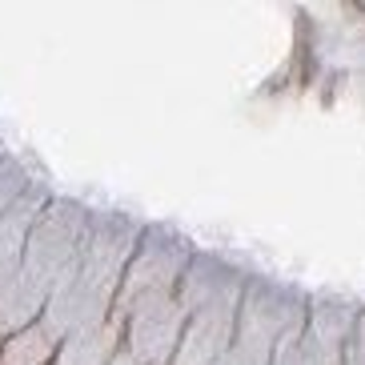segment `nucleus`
I'll return each mask as SVG.
<instances>
[{"mask_svg": "<svg viewBox=\"0 0 365 365\" xmlns=\"http://www.w3.org/2000/svg\"><path fill=\"white\" fill-rule=\"evenodd\" d=\"M140 233H145V221H137V217L117 213V209L97 213L85 253L65 277V285L48 297V309L41 317V325L56 341H65L81 329H93L101 322H113L120 281H125V269L137 253Z\"/></svg>", "mask_w": 365, "mask_h": 365, "instance_id": "obj_1", "label": "nucleus"}, {"mask_svg": "<svg viewBox=\"0 0 365 365\" xmlns=\"http://www.w3.org/2000/svg\"><path fill=\"white\" fill-rule=\"evenodd\" d=\"M93 221L97 209H88L76 197H53L44 205V213L36 217V229L29 237V253H24L21 273L33 277L48 297H53L65 277L76 269L81 253H85L88 237H93Z\"/></svg>", "mask_w": 365, "mask_h": 365, "instance_id": "obj_2", "label": "nucleus"}, {"mask_svg": "<svg viewBox=\"0 0 365 365\" xmlns=\"http://www.w3.org/2000/svg\"><path fill=\"white\" fill-rule=\"evenodd\" d=\"M193 257H197V249L177 229L145 225V233L137 241V253H133L129 269H125V281H120L113 322L125 325V317L137 313L140 305L177 297V289H181V281H185V269H189Z\"/></svg>", "mask_w": 365, "mask_h": 365, "instance_id": "obj_3", "label": "nucleus"}, {"mask_svg": "<svg viewBox=\"0 0 365 365\" xmlns=\"http://www.w3.org/2000/svg\"><path fill=\"white\" fill-rule=\"evenodd\" d=\"M185 325H189V313L177 297L140 305L137 313L125 317V349L140 365H173V357L181 349Z\"/></svg>", "mask_w": 365, "mask_h": 365, "instance_id": "obj_4", "label": "nucleus"}, {"mask_svg": "<svg viewBox=\"0 0 365 365\" xmlns=\"http://www.w3.org/2000/svg\"><path fill=\"white\" fill-rule=\"evenodd\" d=\"M361 305L341 297H309V317L301 329V361L305 365H345L357 329Z\"/></svg>", "mask_w": 365, "mask_h": 365, "instance_id": "obj_5", "label": "nucleus"}, {"mask_svg": "<svg viewBox=\"0 0 365 365\" xmlns=\"http://www.w3.org/2000/svg\"><path fill=\"white\" fill-rule=\"evenodd\" d=\"M237 305H241V297H225V301H213V305L189 313V325H185L181 349H177L173 365H217L221 361L237 341Z\"/></svg>", "mask_w": 365, "mask_h": 365, "instance_id": "obj_6", "label": "nucleus"}, {"mask_svg": "<svg viewBox=\"0 0 365 365\" xmlns=\"http://www.w3.org/2000/svg\"><path fill=\"white\" fill-rule=\"evenodd\" d=\"M249 277H253V273H245L241 265L217 257V253H197V257L189 261V269H185L177 301L185 305V313H197V309H205V305H213V301L241 297Z\"/></svg>", "mask_w": 365, "mask_h": 365, "instance_id": "obj_7", "label": "nucleus"}, {"mask_svg": "<svg viewBox=\"0 0 365 365\" xmlns=\"http://www.w3.org/2000/svg\"><path fill=\"white\" fill-rule=\"evenodd\" d=\"M53 201L48 185L36 181L9 213L0 217V281H9L12 273H21L24 253H29V237L36 229V217L44 213V205Z\"/></svg>", "mask_w": 365, "mask_h": 365, "instance_id": "obj_8", "label": "nucleus"}, {"mask_svg": "<svg viewBox=\"0 0 365 365\" xmlns=\"http://www.w3.org/2000/svg\"><path fill=\"white\" fill-rule=\"evenodd\" d=\"M48 309V293L24 273H12L9 281H0V337L36 325Z\"/></svg>", "mask_w": 365, "mask_h": 365, "instance_id": "obj_9", "label": "nucleus"}, {"mask_svg": "<svg viewBox=\"0 0 365 365\" xmlns=\"http://www.w3.org/2000/svg\"><path fill=\"white\" fill-rule=\"evenodd\" d=\"M125 349V325L101 322L93 329H81L56 345L53 365H113V357Z\"/></svg>", "mask_w": 365, "mask_h": 365, "instance_id": "obj_10", "label": "nucleus"}, {"mask_svg": "<svg viewBox=\"0 0 365 365\" xmlns=\"http://www.w3.org/2000/svg\"><path fill=\"white\" fill-rule=\"evenodd\" d=\"M56 345L61 341L36 322V325H29V329L4 337V345H0V365H53Z\"/></svg>", "mask_w": 365, "mask_h": 365, "instance_id": "obj_11", "label": "nucleus"}, {"mask_svg": "<svg viewBox=\"0 0 365 365\" xmlns=\"http://www.w3.org/2000/svg\"><path fill=\"white\" fill-rule=\"evenodd\" d=\"M33 185H36V177H33V169H29L21 157H9V161L0 165V217L9 213L12 205L21 201Z\"/></svg>", "mask_w": 365, "mask_h": 365, "instance_id": "obj_12", "label": "nucleus"}, {"mask_svg": "<svg viewBox=\"0 0 365 365\" xmlns=\"http://www.w3.org/2000/svg\"><path fill=\"white\" fill-rule=\"evenodd\" d=\"M345 365H365V309L357 313V329L349 341V354H345Z\"/></svg>", "mask_w": 365, "mask_h": 365, "instance_id": "obj_13", "label": "nucleus"}, {"mask_svg": "<svg viewBox=\"0 0 365 365\" xmlns=\"http://www.w3.org/2000/svg\"><path fill=\"white\" fill-rule=\"evenodd\" d=\"M113 365H140V361H137V357L129 354V349H120V354L113 357Z\"/></svg>", "mask_w": 365, "mask_h": 365, "instance_id": "obj_14", "label": "nucleus"}, {"mask_svg": "<svg viewBox=\"0 0 365 365\" xmlns=\"http://www.w3.org/2000/svg\"><path fill=\"white\" fill-rule=\"evenodd\" d=\"M0 345H4V337H0Z\"/></svg>", "mask_w": 365, "mask_h": 365, "instance_id": "obj_15", "label": "nucleus"}]
</instances>
